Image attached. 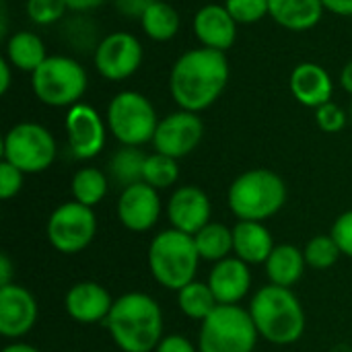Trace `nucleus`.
<instances>
[{
  "mask_svg": "<svg viewBox=\"0 0 352 352\" xmlns=\"http://www.w3.org/2000/svg\"><path fill=\"white\" fill-rule=\"evenodd\" d=\"M229 76L231 68L225 52L194 47L175 60L169 74V91L179 109L200 113L223 95Z\"/></svg>",
  "mask_w": 352,
  "mask_h": 352,
  "instance_id": "nucleus-1",
  "label": "nucleus"
},
{
  "mask_svg": "<svg viewBox=\"0 0 352 352\" xmlns=\"http://www.w3.org/2000/svg\"><path fill=\"white\" fill-rule=\"evenodd\" d=\"M103 324L124 352H151L163 340L161 307L144 293H126L116 299Z\"/></svg>",
  "mask_w": 352,
  "mask_h": 352,
  "instance_id": "nucleus-2",
  "label": "nucleus"
},
{
  "mask_svg": "<svg viewBox=\"0 0 352 352\" xmlns=\"http://www.w3.org/2000/svg\"><path fill=\"white\" fill-rule=\"evenodd\" d=\"M250 316L258 334L272 344H293L305 332L303 307L287 287L268 285L260 289L250 303Z\"/></svg>",
  "mask_w": 352,
  "mask_h": 352,
  "instance_id": "nucleus-3",
  "label": "nucleus"
},
{
  "mask_svg": "<svg viewBox=\"0 0 352 352\" xmlns=\"http://www.w3.org/2000/svg\"><path fill=\"white\" fill-rule=\"evenodd\" d=\"M200 254L194 235L182 233L177 229H167L159 233L148 248V268L155 280L169 289L182 291L196 276Z\"/></svg>",
  "mask_w": 352,
  "mask_h": 352,
  "instance_id": "nucleus-4",
  "label": "nucleus"
},
{
  "mask_svg": "<svg viewBox=\"0 0 352 352\" xmlns=\"http://www.w3.org/2000/svg\"><path fill=\"white\" fill-rule=\"evenodd\" d=\"M227 200L239 221L262 223L285 206L287 186L283 177L270 169H252L231 184Z\"/></svg>",
  "mask_w": 352,
  "mask_h": 352,
  "instance_id": "nucleus-5",
  "label": "nucleus"
},
{
  "mask_svg": "<svg viewBox=\"0 0 352 352\" xmlns=\"http://www.w3.org/2000/svg\"><path fill=\"white\" fill-rule=\"evenodd\" d=\"M89 85L85 66L70 56H47L31 74L35 97L50 107H72L80 103Z\"/></svg>",
  "mask_w": 352,
  "mask_h": 352,
  "instance_id": "nucleus-6",
  "label": "nucleus"
},
{
  "mask_svg": "<svg viewBox=\"0 0 352 352\" xmlns=\"http://www.w3.org/2000/svg\"><path fill=\"white\" fill-rule=\"evenodd\" d=\"M260 334L256 324L239 305H217L202 322L198 351L200 352H254Z\"/></svg>",
  "mask_w": 352,
  "mask_h": 352,
  "instance_id": "nucleus-7",
  "label": "nucleus"
},
{
  "mask_svg": "<svg viewBox=\"0 0 352 352\" xmlns=\"http://www.w3.org/2000/svg\"><path fill=\"white\" fill-rule=\"evenodd\" d=\"M107 130L124 146L153 142L159 126L157 111L148 97L138 91H120L107 105Z\"/></svg>",
  "mask_w": 352,
  "mask_h": 352,
  "instance_id": "nucleus-8",
  "label": "nucleus"
},
{
  "mask_svg": "<svg viewBox=\"0 0 352 352\" xmlns=\"http://www.w3.org/2000/svg\"><path fill=\"white\" fill-rule=\"evenodd\" d=\"M52 132L37 122L14 124L2 140V157L23 173H41L56 159Z\"/></svg>",
  "mask_w": 352,
  "mask_h": 352,
  "instance_id": "nucleus-9",
  "label": "nucleus"
},
{
  "mask_svg": "<svg viewBox=\"0 0 352 352\" xmlns=\"http://www.w3.org/2000/svg\"><path fill=\"white\" fill-rule=\"evenodd\" d=\"M97 233L93 208L72 200L60 204L47 221V239L62 254L82 252Z\"/></svg>",
  "mask_w": 352,
  "mask_h": 352,
  "instance_id": "nucleus-10",
  "label": "nucleus"
},
{
  "mask_svg": "<svg viewBox=\"0 0 352 352\" xmlns=\"http://www.w3.org/2000/svg\"><path fill=\"white\" fill-rule=\"evenodd\" d=\"M144 58L142 43L136 35L128 31H116L105 37H101L93 62L97 72L111 82H120L136 74Z\"/></svg>",
  "mask_w": 352,
  "mask_h": 352,
  "instance_id": "nucleus-11",
  "label": "nucleus"
},
{
  "mask_svg": "<svg viewBox=\"0 0 352 352\" xmlns=\"http://www.w3.org/2000/svg\"><path fill=\"white\" fill-rule=\"evenodd\" d=\"M202 134H204V124L200 116L179 109L159 120L157 132L153 136V146L161 155L184 159L200 144Z\"/></svg>",
  "mask_w": 352,
  "mask_h": 352,
  "instance_id": "nucleus-12",
  "label": "nucleus"
},
{
  "mask_svg": "<svg viewBox=\"0 0 352 352\" xmlns=\"http://www.w3.org/2000/svg\"><path fill=\"white\" fill-rule=\"evenodd\" d=\"M107 126L95 107L76 103L66 113V136L68 146L76 159H93L105 146Z\"/></svg>",
  "mask_w": 352,
  "mask_h": 352,
  "instance_id": "nucleus-13",
  "label": "nucleus"
},
{
  "mask_svg": "<svg viewBox=\"0 0 352 352\" xmlns=\"http://www.w3.org/2000/svg\"><path fill=\"white\" fill-rule=\"evenodd\" d=\"M118 217L122 225L134 233L153 229L161 217V198L157 190L146 182L124 188L118 200Z\"/></svg>",
  "mask_w": 352,
  "mask_h": 352,
  "instance_id": "nucleus-14",
  "label": "nucleus"
},
{
  "mask_svg": "<svg viewBox=\"0 0 352 352\" xmlns=\"http://www.w3.org/2000/svg\"><path fill=\"white\" fill-rule=\"evenodd\" d=\"M37 322V301L21 285L0 289V334L8 340L21 338L33 330Z\"/></svg>",
  "mask_w": 352,
  "mask_h": 352,
  "instance_id": "nucleus-15",
  "label": "nucleus"
},
{
  "mask_svg": "<svg viewBox=\"0 0 352 352\" xmlns=\"http://www.w3.org/2000/svg\"><path fill=\"white\" fill-rule=\"evenodd\" d=\"M167 217L173 229L196 235L210 223V200L200 188L182 186L169 198Z\"/></svg>",
  "mask_w": 352,
  "mask_h": 352,
  "instance_id": "nucleus-16",
  "label": "nucleus"
},
{
  "mask_svg": "<svg viewBox=\"0 0 352 352\" xmlns=\"http://www.w3.org/2000/svg\"><path fill=\"white\" fill-rule=\"evenodd\" d=\"M237 21L229 14L225 4H206L196 10L192 29L202 47L225 52L233 47L237 39Z\"/></svg>",
  "mask_w": 352,
  "mask_h": 352,
  "instance_id": "nucleus-17",
  "label": "nucleus"
},
{
  "mask_svg": "<svg viewBox=\"0 0 352 352\" xmlns=\"http://www.w3.org/2000/svg\"><path fill=\"white\" fill-rule=\"evenodd\" d=\"M64 305H66L68 316L74 322L97 324V322L107 320V316L113 307V299H111L109 291L105 287H101L99 283L82 280V283H76L74 287H70V291L66 293Z\"/></svg>",
  "mask_w": 352,
  "mask_h": 352,
  "instance_id": "nucleus-18",
  "label": "nucleus"
},
{
  "mask_svg": "<svg viewBox=\"0 0 352 352\" xmlns=\"http://www.w3.org/2000/svg\"><path fill=\"white\" fill-rule=\"evenodd\" d=\"M289 87L293 97L305 107H322L332 101L334 82L330 72L316 62H301L293 68L289 76Z\"/></svg>",
  "mask_w": 352,
  "mask_h": 352,
  "instance_id": "nucleus-19",
  "label": "nucleus"
},
{
  "mask_svg": "<svg viewBox=\"0 0 352 352\" xmlns=\"http://www.w3.org/2000/svg\"><path fill=\"white\" fill-rule=\"evenodd\" d=\"M250 264L239 258H227L214 264L208 276V287L219 305H237L250 291Z\"/></svg>",
  "mask_w": 352,
  "mask_h": 352,
  "instance_id": "nucleus-20",
  "label": "nucleus"
},
{
  "mask_svg": "<svg viewBox=\"0 0 352 352\" xmlns=\"http://www.w3.org/2000/svg\"><path fill=\"white\" fill-rule=\"evenodd\" d=\"M274 248L272 235L262 223L239 221L233 227V252L245 264H266Z\"/></svg>",
  "mask_w": 352,
  "mask_h": 352,
  "instance_id": "nucleus-21",
  "label": "nucleus"
},
{
  "mask_svg": "<svg viewBox=\"0 0 352 352\" xmlns=\"http://www.w3.org/2000/svg\"><path fill=\"white\" fill-rule=\"evenodd\" d=\"M322 0H268V16L287 31H309L324 14Z\"/></svg>",
  "mask_w": 352,
  "mask_h": 352,
  "instance_id": "nucleus-22",
  "label": "nucleus"
},
{
  "mask_svg": "<svg viewBox=\"0 0 352 352\" xmlns=\"http://www.w3.org/2000/svg\"><path fill=\"white\" fill-rule=\"evenodd\" d=\"M305 266V254L299 248L285 243L272 250L270 258L266 260V274L270 278V285L291 289L303 276Z\"/></svg>",
  "mask_w": 352,
  "mask_h": 352,
  "instance_id": "nucleus-23",
  "label": "nucleus"
},
{
  "mask_svg": "<svg viewBox=\"0 0 352 352\" xmlns=\"http://www.w3.org/2000/svg\"><path fill=\"white\" fill-rule=\"evenodd\" d=\"M45 43L33 31H14L6 39V60L16 70L33 74L45 62Z\"/></svg>",
  "mask_w": 352,
  "mask_h": 352,
  "instance_id": "nucleus-24",
  "label": "nucleus"
},
{
  "mask_svg": "<svg viewBox=\"0 0 352 352\" xmlns=\"http://www.w3.org/2000/svg\"><path fill=\"white\" fill-rule=\"evenodd\" d=\"M138 21H140L144 35L151 37L153 41L173 39L182 25L179 12L175 10V6H171L165 0H157L155 4H151Z\"/></svg>",
  "mask_w": 352,
  "mask_h": 352,
  "instance_id": "nucleus-25",
  "label": "nucleus"
},
{
  "mask_svg": "<svg viewBox=\"0 0 352 352\" xmlns=\"http://www.w3.org/2000/svg\"><path fill=\"white\" fill-rule=\"evenodd\" d=\"M194 241L200 258L217 264L227 260L233 252V229L225 227L223 223H208L194 235Z\"/></svg>",
  "mask_w": 352,
  "mask_h": 352,
  "instance_id": "nucleus-26",
  "label": "nucleus"
},
{
  "mask_svg": "<svg viewBox=\"0 0 352 352\" xmlns=\"http://www.w3.org/2000/svg\"><path fill=\"white\" fill-rule=\"evenodd\" d=\"M177 305H179L182 314L188 316L190 320L204 322L217 309L219 303H217V297L210 291L208 283L192 280L182 291H177Z\"/></svg>",
  "mask_w": 352,
  "mask_h": 352,
  "instance_id": "nucleus-27",
  "label": "nucleus"
},
{
  "mask_svg": "<svg viewBox=\"0 0 352 352\" xmlns=\"http://www.w3.org/2000/svg\"><path fill=\"white\" fill-rule=\"evenodd\" d=\"M107 194V177L95 167H82L72 177V196L76 202L93 208Z\"/></svg>",
  "mask_w": 352,
  "mask_h": 352,
  "instance_id": "nucleus-28",
  "label": "nucleus"
},
{
  "mask_svg": "<svg viewBox=\"0 0 352 352\" xmlns=\"http://www.w3.org/2000/svg\"><path fill=\"white\" fill-rule=\"evenodd\" d=\"M146 155L138 146H122L109 161V171L111 175L124 184V188L142 182V171H144Z\"/></svg>",
  "mask_w": 352,
  "mask_h": 352,
  "instance_id": "nucleus-29",
  "label": "nucleus"
},
{
  "mask_svg": "<svg viewBox=\"0 0 352 352\" xmlns=\"http://www.w3.org/2000/svg\"><path fill=\"white\" fill-rule=\"evenodd\" d=\"M62 33H64V39L76 52L95 54V50L101 41L97 37V25L87 16V12H76V14L68 16L62 25Z\"/></svg>",
  "mask_w": 352,
  "mask_h": 352,
  "instance_id": "nucleus-30",
  "label": "nucleus"
},
{
  "mask_svg": "<svg viewBox=\"0 0 352 352\" xmlns=\"http://www.w3.org/2000/svg\"><path fill=\"white\" fill-rule=\"evenodd\" d=\"M177 177H179L177 159L161 155V153H155V155L146 157L144 171H142V182H146L155 190H161V188L173 186L177 182Z\"/></svg>",
  "mask_w": 352,
  "mask_h": 352,
  "instance_id": "nucleus-31",
  "label": "nucleus"
},
{
  "mask_svg": "<svg viewBox=\"0 0 352 352\" xmlns=\"http://www.w3.org/2000/svg\"><path fill=\"white\" fill-rule=\"evenodd\" d=\"M303 254H305L307 266H311L316 270H326V268L334 266L336 260L342 256V252H340V248H338V243L334 241L332 235H318V237H314L305 245Z\"/></svg>",
  "mask_w": 352,
  "mask_h": 352,
  "instance_id": "nucleus-32",
  "label": "nucleus"
},
{
  "mask_svg": "<svg viewBox=\"0 0 352 352\" xmlns=\"http://www.w3.org/2000/svg\"><path fill=\"white\" fill-rule=\"evenodd\" d=\"M66 0H27L25 12L35 25H54L66 19Z\"/></svg>",
  "mask_w": 352,
  "mask_h": 352,
  "instance_id": "nucleus-33",
  "label": "nucleus"
},
{
  "mask_svg": "<svg viewBox=\"0 0 352 352\" xmlns=\"http://www.w3.org/2000/svg\"><path fill=\"white\" fill-rule=\"evenodd\" d=\"M225 8L239 25H252L268 16V0H225Z\"/></svg>",
  "mask_w": 352,
  "mask_h": 352,
  "instance_id": "nucleus-34",
  "label": "nucleus"
},
{
  "mask_svg": "<svg viewBox=\"0 0 352 352\" xmlns=\"http://www.w3.org/2000/svg\"><path fill=\"white\" fill-rule=\"evenodd\" d=\"M349 120L351 118L346 116V111L334 101H328V103H324L322 107L316 109V122H318L320 130H324L328 134H336V132L344 130Z\"/></svg>",
  "mask_w": 352,
  "mask_h": 352,
  "instance_id": "nucleus-35",
  "label": "nucleus"
},
{
  "mask_svg": "<svg viewBox=\"0 0 352 352\" xmlns=\"http://www.w3.org/2000/svg\"><path fill=\"white\" fill-rule=\"evenodd\" d=\"M23 171L16 169L14 165H10L8 161L0 163V198L2 200H10L12 196H16L23 188Z\"/></svg>",
  "mask_w": 352,
  "mask_h": 352,
  "instance_id": "nucleus-36",
  "label": "nucleus"
},
{
  "mask_svg": "<svg viewBox=\"0 0 352 352\" xmlns=\"http://www.w3.org/2000/svg\"><path fill=\"white\" fill-rule=\"evenodd\" d=\"M334 241L338 243L340 252L344 256L352 258V210H346L344 214H340L332 227V233Z\"/></svg>",
  "mask_w": 352,
  "mask_h": 352,
  "instance_id": "nucleus-37",
  "label": "nucleus"
},
{
  "mask_svg": "<svg viewBox=\"0 0 352 352\" xmlns=\"http://www.w3.org/2000/svg\"><path fill=\"white\" fill-rule=\"evenodd\" d=\"M155 2L157 0H113L116 8L128 19H140L144 14V10Z\"/></svg>",
  "mask_w": 352,
  "mask_h": 352,
  "instance_id": "nucleus-38",
  "label": "nucleus"
},
{
  "mask_svg": "<svg viewBox=\"0 0 352 352\" xmlns=\"http://www.w3.org/2000/svg\"><path fill=\"white\" fill-rule=\"evenodd\" d=\"M155 352H198L194 349V344L188 340V338H184V336H179V334H171V336H165L161 342H159V346L155 349Z\"/></svg>",
  "mask_w": 352,
  "mask_h": 352,
  "instance_id": "nucleus-39",
  "label": "nucleus"
},
{
  "mask_svg": "<svg viewBox=\"0 0 352 352\" xmlns=\"http://www.w3.org/2000/svg\"><path fill=\"white\" fill-rule=\"evenodd\" d=\"M324 8L338 16H352V0H322Z\"/></svg>",
  "mask_w": 352,
  "mask_h": 352,
  "instance_id": "nucleus-40",
  "label": "nucleus"
},
{
  "mask_svg": "<svg viewBox=\"0 0 352 352\" xmlns=\"http://www.w3.org/2000/svg\"><path fill=\"white\" fill-rule=\"evenodd\" d=\"M107 0H66L68 10H72V12H89V10H95L97 6H101Z\"/></svg>",
  "mask_w": 352,
  "mask_h": 352,
  "instance_id": "nucleus-41",
  "label": "nucleus"
},
{
  "mask_svg": "<svg viewBox=\"0 0 352 352\" xmlns=\"http://www.w3.org/2000/svg\"><path fill=\"white\" fill-rule=\"evenodd\" d=\"M10 68H12V64H10L6 58H2V60H0V93H2V95L8 93L10 82H12V72H10Z\"/></svg>",
  "mask_w": 352,
  "mask_h": 352,
  "instance_id": "nucleus-42",
  "label": "nucleus"
},
{
  "mask_svg": "<svg viewBox=\"0 0 352 352\" xmlns=\"http://www.w3.org/2000/svg\"><path fill=\"white\" fill-rule=\"evenodd\" d=\"M12 285V264L6 254H0V289Z\"/></svg>",
  "mask_w": 352,
  "mask_h": 352,
  "instance_id": "nucleus-43",
  "label": "nucleus"
},
{
  "mask_svg": "<svg viewBox=\"0 0 352 352\" xmlns=\"http://www.w3.org/2000/svg\"><path fill=\"white\" fill-rule=\"evenodd\" d=\"M338 82H340V87H342L346 93H351L352 95V60L351 62H346V64H344V68L340 70V78H338Z\"/></svg>",
  "mask_w": 352,
  "mask_h": 352,
  "instance_id": "nucleus-44",
  "label": "nucleus"
},
{
  "mask_svg": "<svg viewBox=\"0 0 352 352\" xmlns=\"http://www.w3.org/2000/svg\"><path fill=\"white\" fill-rule=\"evenodd\" d=\"M2 352H41L37 351L35 346H31V344H23V342H14V344H10V346H6Z\"/></svg>",
  "mask_w": 352,
  "mask_h": 352,
  "instance_id": "nucleus-45",
  "label": "nucleus"
},
{
  "mask_svg": "<svg viewBox=\"0 0 352 352\" xmlns=\"http://www.w3.org/2000/svg\"><path fill=\"white\" fill-rule=\"evenodd\" d=\"M349 118H351V124H352V105H351V111H349Z\"/></svg>",
  "mask_w": 352,
  "mask_h": 352,
  "instance_id": "nucleus-46",
  "label": "nucleus"
}]
</instances>
